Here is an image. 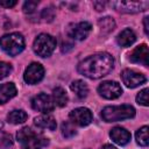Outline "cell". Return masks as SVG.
<instances>
[{"label":"cell","instance_id":"cell-17","mask_svg":"<svg viewBox=\"0 0 149 149\" xmlns=\"http://www.w3.org/2000/svg\"><path fill=\"white\" fill-rule=\"evenodd\" d=\"M135 40H136V35H135L134 31H133L132 29H129V28L123 29V30L118 35V37H116L118 44H119L120 47H123V48L132 45V44L135 42Z\"/></svg>","mask_w":149,"mask_h":149},{"label":"cell","instance_id":"cell-19","mask_svg":"<svg viewBox=\"0 0 149 149\" xmlns=\"http://www.w3.org/2000/svg\"><path fill=\"white\" fill-rule=\"evenodd\" d=\"M52 101L58 107H64L68 102V95L66 92L62 87H56L52 91Z\"/></svg>","mask_w":149,"mask_h":149},{"label":"cell","instance_id":"cell-20","mask_svg":"<svg viewBox=\"0 0 149 149\" xmlns=\"http://www.w3.org/2000/svg\"><path fill=\"white\" fill-rule=\"evenodd\" d=\"M28 115L22 109H14L12 112L8 113L7 115V120L9 123H13V125H19V123H22L27 120Z\"/></svg>","mask_w":149,"mask_h":149},{"label":"cell","instance_id":"cell-5","mask_svg":"<svg viewBox=\"0 0 149 149\" xmlns=\"http://www.w3.org/2000/svg\"><path fill=\"white\" fill-rule=\"evenodd\" d=\"M34 51L41 57L50 56L56 48V40L49 34H40L34 41Z\"/></svg>","mask_w":149,"mask_h":149},{"label":"cell","instance_id":"cell-11","mask_svg":"<svg viewBox=\"0 0 149 149\" xmlns=\"http://www.w3.org/2000/svg\"><path fill=\"white\" fill-rule=\"evenodd\" d=\"M121 78H122L123 84L127 87H130V88L137 87L139 85H142L147 80L144 74L139 73V72H136L134 70H130V69L123 70L122 73H121Z\"/></svg>","mask_w":149,"mask_h":149},{"label":"cell","instance_id":"cell-12","mask_svg":"<svg viewBox=\"0 0 149 149\" xmlns=\"http://www.w3.org/2000/svg\"><path fill=\"white\" fill-rule=\"evenodd\" d=\"M91 29H92L91 23L84 21V22H79V23H76V24H71L68 29V35L70 37L74 38V40L81 41V40L87 37Z\"/></svg>","mask_w":149,"mask_h":149},{"label":"cell","instance_id":"cell-2","mask_svg":"<svg viewBox=\"0 0 149 149\" xmlns=\"http://www.w3.org/2000/svg\"><path fill=\"white\" fill-rule=\"evenodd\" d=\"M17 141L21 146V149H41L48 144V139L43 137L41 134H37L29 127H23L16 134Z\"/></svg>","mask_w":149,"mask_h":149},{"label":"cell","instance_id":"cell-31","mask_svg":"<svg viewBox=\"0 0 149 149\" xmlns=\"http://www.w3.org/2000/svg\"><path fill=\"white\" fill-rule=\"evenodd\" d=\"M148 21H149V17L146 16L144 20H143V24H144V31H146L147 35L149 34V24H148Z\"/></svg>","mask_w":149,"mask_h":149},{"label":"cell","instance_id":"cell-14","mask_svg":"<svg viewBox=\"0 0 149 149\" xmlns=\"http://www.w3.org/2000/svg\"><path fill=\"white\" fill-rule=\"evenodd\" d=\"M111 139L119 146H125L130 141V133L122 127H114L109 133Z\"/></svg>","mask_w":149,"mask_h":149},{"label":"cell","instance_id":"cell-15","mask_svg":"<svg viewBox=\"0 0 149 149\" xmlns=\"http://www.w3.org/2000/svg\"><path fill=\"white\" fill-rule=\"evenodd\" d=\"M34 123L36 127H38L41 129H48V130H55L57 127L56 120L51 115H47V114L36 116L34 119Z\"/></svg>","mask_w":149,"mask_h":149},{"label":"cell","instance_id":"cell-32","mask_svg":"<svg viewBox=\"0 0 149 149\" xmlns=\"http://www.w3.org/2000/svg\"><path fill=\"white\" fill-rule=\"evenodd\" d=\"M101 149H116V148H115V147H113L112 144H105Z\"/></svg>","mask_w":149,"mask_h":149},{"label":"cell","instance_id":"cell-21","mask_svg":"<svg viewBox=\"0 0 149 149\" xmlns=\"http://www.w3.org/2000/svg\"><path fill=\"white\" fill-rule=\"evenodd\" d=\"M98 24H99V27H100L101 31H102V33H105V34L111 33V31L115 28V22H114V21H113V19H112V17H109V16H106V17L100 19V20L98 21Z\"/></svg>","mask_w":149,"mask_h":149},{"label":"cell","instance_id":"cell-7","mask_svg":"<svg viewBox=\"0 0 149 149\" xmlns=\"http://www.w3.org/2000/svg\"><path fill=\"white\" fill-rule=\"evenodd\" d=\"M69 118H70L72 123L80 126V127H84V126H87L91 123L93 116H92V112L88 108L78 107V108H74L73 111L70 112Z\"/></svg>","mask_w":149,"mask_h":149},{"label":"cell","instance_id":"cell-28","mask_svg":"<svg viewBox=\"0 0 149 149\" xmlns=\"http://www.w3.org/2000/svg\"><path fill=\"white\" fill-rule=\"evenodd\" d=\"M37 5H38V1H26L24 5H23V12L26 14L30 15V14H33L35 12Z\"/></svg>","mask_w":149,"mask_h":149},{"label":"cell","instance_id":"cell-8","mask_svg":"<svg viewBox=\"0 0 149 149\" xmlns=\"http://www.w3.org/2000/svg\"><path fill=\"white\" fill-rule=\"evenodd\" d=\"M98 92L101 97H104L106 99H115V98L121 95L122 88L116 81L107 80V81H104L99 85Z\"/></svg>","mask_w":149,"mask_h":149},{"label":"cell","instance_id":"cell-22","mask_svg":"<svg viewBox=\"0 0 149 149\" xmlns=\"http://www.w3.org/2000/svg\"><path fill=\"white\" fill-rule=\"evenodd\" d=\"M136 142L140 144V146H148L149 143V136H148V127L147 126H143L142 128H140L137 132H136Z\"/></svg>","mask_w":149,"mask_h":149},{"label":"cell","instance_id":"cell-13","mask_svg":"<svg viewBox=\"0 0 149 149\" xmlns=\"http://www.w3.org/2000/svg\"><path fill=\"white\" fill-rule=\"evenodd\" d=\"M148 56H149V49H148L147 44H141L133 50L129 59L133 63L142 64V65L147 66L148 65Z\"/></svg>","mask_w":149,"mask_h":149},{"label":"cell","instance_id":"cell-18","mask_svg":"<svg viewBox=\"0 0 149 149\" xmlns=\"http://www.w3.org/2000/svg\"><path fill=\"white\" fill-rule=\"evenodd\" d=\"M70 87L77 94V97L80 98V99L85 98L87 95V93H88V87H87L86 83L84 80H80V79H77V80L72 81Z\"/></svg>","mask_w":149,"mask_h":149},{"label":"cell","instance_id":"cell-3","mask_svg":"<svg viewBox=\"0 0 149 149\" xmlns=\"http://www.w3.org/2000/svg\"><path fill=\"white\" fill-rule=\"evenodd\" d=\"M135 109L130 105H121V106H107L102 109L101 116L106 122H115L125 119L134 118Z\"/></svg>","mask_w":149,"mask_h":149},{"label":"cell","instance_id":"cell-10","mask_svg":"<svg viewBox=\"0 0 149 149\" xmlns=\"http://www.w3.org/2000/svg\"><path fill=\"white\" fill-rule=\"evenodd\" d=\"M31 106L35 111L47 114L54 109V101L48 94L40 93L31 99Z\"/></svg>","mask_w":149,"mask_h":149},{"label":"cell","instance_id":"cell-16","mask_svg":"<svg viewBox=\"0 0 149 149\" xmlns=\"http://www.w3.org/2000/svg\"><path fill=\"white\" fill-rule=\"evenodd\" d=\"M16 95V87L13 83L0 84V105L7 102L9 99Z\"/></svg>","mask_w":149,"mask_h":149},{"label":"cell","instance_id":"cell-1","mask_svg":"<svg viewBox=\"0 0 149 149\" xmlns=\"http://www.w3.org/2000/svg\"><path fill=\"white\" fill-rule=\"evenodd\" d=\"M114 66L113 57L107 52H98L94 54L84 61H81L77 70L79 73L84 74L91 79H98L106 74H108Z\"/></svg>","mask_w":149,"mask_h":149},{"label":"cell","instance_id":"cell-30","mask_svg":"<svg viewBox=\"0 0 149 149\" xmlns=\"http://www.w3.org/2000/svg\"><path fill=\"white\" fill-rule=\"evenodd\" d=\"M15 5H16V1H9V0H7V1H0V6L7 7V8L13 7V6H15Z\"/></svg>","mask_w":149,"mask_h":149},{"label":"cell","instance_id":"cell-4","mask_svg":"<svg viewBox=\"0 0 149 149\" xmlns=\"http://www.w3.org/2000/svg\"><path fill=\"white\" fill-rule=\"evenodd\" d=\"M1 49L9 56H16L24 49V38L19 33H10L0 38Z\"/></svg>","mask_w":149,"mask_h":149},{"label":"cell","instance_id":"cell-26","mask_svg":"<svg viewBox=\"0 0 149 149\" xmlns=\"http://www.w3.org/2000/svg\"><path fill=\"white\" fill-rule=\"evenodd\" d=\"M41 17L44 19V21H47V22L52 21L54 17H55V9H54V7L50 6L48 8H44L42 10V13H41Z\"/></svg>","mask_w":149,"mask_h":149},{"label":"cell","instance_id":"cell-25","mask_svg":"<svg viewBox=\"0 0 149 149\" xmlns=\"http://www.w3.org/2000/svg\"><path fill=\"white\" fill-rule=\"evenodd\" d=\"M148 91H149V90L146 87V88H143L142 91L139 92V94L136 95V101H137V104L143 105V106H148V105H149V102H148Z\"/></svg>","mask_w":149,"mask_h":149},{"label":"cell","instance_id":"cell-27","mask_svg":"<svg viewBox=\"0 0 149 149\" xmlns=\"http://www.w3.org/2000/svg\"><path fill=\"white\" fill-rule=\"evenodd\" d=\"M12 72V65L6 62H0V80L6 78Z\"/></svg>","mask_w":149,"mask_h":149},{"label":"cell","instance_id":"cell-9","mask_svg":"<svg viewBox=\"0 0 149 149\" xmlns=\"http://www.w3.org/2000/svg\"><path fill=\"white\" fill-rule=\"evenodd\" d=\"M44 76V69L40 63H31L24 71L23 78L24 81L29 85H34L37 84L38 81L42 80Z\"/></svg>","mask_w":149,"mask_h":149},{"label":"cell","instance_id":"cell-29","mask_svg":"<svg viewBox=\"0 0 149 149\" xmlns=\"http://www.w3.org/2000/svg\"><path fill=\"white\" fill-rule=\"evenodd\" d=\"M105 5H106V2H104V1H95V2H93V6H94V8L97 10H104Z\"/></svg>","mask_w":149,"mask_h":149},{"label":"cell","instance_id":"cell-24","mask_svg":"<svg viewBox=\"0 0 149 149\" xmlns=\"http://www.w3.org/2000/svg\"><path fill=\"white\" fill-rule=\"evenodd\" d=\"M76 133H77V132H76L74 127L72 126V123H70V122H68V121H65V122L62 123V134H63L64 137L70 139V137L74 136Z\"/></svg>","mask_w":149,"mask_h":149},{"label":"cell","instance_id":"cell-23","mask_svg":"<svg viewBox=\"0 0 149 149\" xmlns=\"http://www.w3.org/2000/svg\"><path fill=\"white\" fill-rule=\"evenodd\" d=\"M13 147L12 136L2 130H0V149H10Z\"/></svg>","mask_w":149,"mask_h":149},{"label":"cell","instance_id":"cell-6","mask_svg":"<svg viewBox=\"0 0 149 149\" xmlns=\"http://www.w3.org/2000/svg\"><path fill=\"white\" fill-rule=\"evenodd\" d=\"M116 10L122 13H139L148 8V1H114L111 2Z\"/></svg>","mask_w":149,"mask_h":149}]
</instances>
